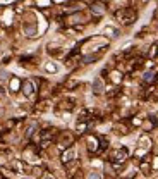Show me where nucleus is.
<instances>
[{"label": "nucleus", "mask_w": 158, "mask_h": 179, "mask_svg": "<svg viewBox=\"0 0 158 179\" xmlns=\"http://www.w3.org/2000/svg\"><path fill=\"white\" fill-rule=\"evenodd\" d=\"M93 91H95L96 95H100V93L103 91V81L100 79V78H96L95 83H93Z\"/></svg>", "instance_id": "nucleus-1"}, {"label": "nucleus", "mask_w": 158, "mask_h": 179, "mask_svg": "<svg viewBox=\"0 0 158 179\" xmlns=\"http://www.w3.org/2000/svg\"><path fill=\"white\" fill-rule=\"evenodd\" d=\"M155 79V72L153 71H148V72H144V78H143V81L144 83H151Z\"/></svg>", "instance_id": "nucleus-2"}, {"label": "nucleus", "mask_w": 158, "mask_h": 179, "mask_svg": "<svg viewBox=\"0 0 158 179\" xmlns=\"http://www.w3.org/2000/svg\"><path fill=\"white\" fill-rule=\"evenodd\" d=\"M22 88H24V93H26V95L27 96H29V95H31V93H33V84H31V83H29V81H27V83H24V86H22Z\"/></svg>", "instance_id": "nucleus-3"}, {"label": "nucleus", "mask_w": 158, "mask_h": 179, "mask_svg": "<svg viewBox=\"0 0 158 179\" xmlns=\"http://www.w3.org/2000/svg\"><path fill=\"white\" fill-rule=\"evenodd\" d=\"M91 10H93V14H103V5H100V4H95V5L91 7Z\"/></svg>", "instance_id": "nucleus-4"}, {"label": "nucleus", "mask_w": 158, "mask_h": 179, "mask_svg": "<svg viewBox=\"0 0 158 179\" xmlns=\"http://www.w3.org/2000/svg\"><path fill=\"white\" fill-rule=\"evenodd\" d=\"M74 157V150H69L67 153H64V162H69V160H72Z\"/></svg>", "instance_id": "nucleus-5"}, {"label": "nucleus", "mask_w": 158, "mask_h": 179, "mask_svg": "<svg viewBox=\"0 0 158 179\" xmlns=\"http://www.w3.org/2000/svg\"><path fill=\"white\" fill-rule=\"evenodd\" d=\"M88 179H102V174L100 172H89Z\"/></svg>", "instance_id": "nucleus-6"}]
</instances>
